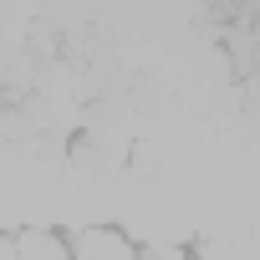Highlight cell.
<instances>
[{"mask_svg": "<svg viewBox=\"0 0 260 260\" xmlns=\"http://www.w3.org/2000/svg\"><path fill=\"white\" fill-rule=\"evenodd\" d=\"M138 260H189V255H184L179 245H143Z\"/></svg>", "mask_w": 260, "mask_h": 260, "instance_id": "3957f363", "label": "cell"}, {"mask_svg": "<svg viewBox=\"0 0 260 260\" xmlns=\"http://www.w3.org/2000/svg\"><path fill=\"white\" fill-rule=\"evenodd\" d=\"M0 260H21V245H16V235H6V230H0Z\"/></svg>", "mask_w": 260, "mask_h": 260, "instance_id": "277c9868", "label": "cell"}, {"mask_svg": "<svg viewBox=\"0 0 260 260\" xmlns=\"http://www.w3.org/2000/svg\"><path fill=\"white\" fill-rule=\"evenodd\" d=\"M72 260H138V250L117 230H82L72 240Z\"/></svg>", "mask_w": 260, "mask_h": 260, "instance_id": "6da1fadb", "label": "cell"}, {"mask_svg": "<svg viewBox=\"0 0 260 260\" xmlns=\"http://www.w3.org/2000/svg\"><path fill=\"white\" fill-rule=\"evenodd\" d=\"M16 245H21V260H72V245L56 240L51 230H21Z\"/></svg>", "mask_w": 260, "mask_h": 260, "instance_id": "7a4b0ae2", "label": "cell"}]
</instances>
